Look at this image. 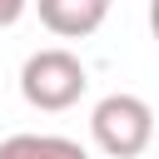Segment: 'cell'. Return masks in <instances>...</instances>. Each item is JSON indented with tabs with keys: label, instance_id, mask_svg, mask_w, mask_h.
<instances>
[{
	"label": "cell",
	"instance_id": "obj_1",
	"mask_svg": "<svg viewBox=\"0 0 159 159\" xmlns=\"http://www.w3.org/2000/svg\"><path fill=\"white\" fill-rule=\"evenodd\" d=\"M89 134L109 159H139L154 144V109L139 94H104L89 114Z\"/></svg>",
	"mask_w": 159,
	"mask_h": 159
},
{
	"label": "cell",
	"instance_id": "obj_2",
	"mask_svg": "<svg viewBox=\"0 0 159 159\" xmlns=\"http://www.w3.org/2000/svg\"><path fill=\"white\" fill-rule=\"evenodd\" d=\"M89 89V70L70 55V50H35L20 70V94L35 109H70L80 94Z\"/></svg>",
	"mask_w": 159,
	"mask_h": 159
},
{
	"label": "cell",
	"instance_id": "obj_3",
	"mask_svg": "<svg viewBox=\"0 0 159 159\" xmlns=\"http://www.w3.org/2000/svg\"><path fill=\"white\" fill-rule=\"evenodd\" d=\"M35 5H40L45 30L60 35V40H84L109 15V0H35Z\"/></svg>",
	"mask_w": 159,
	"mask_h": 159
},
{
	"label": "cell",
	"instance_id": "obj_4",
	"mask_svg": "<svg viewBox=\"0 0 159 159\" xmlns=\"http://www.w3.org/2000/svg\"><path fill=\"white\" fill-rule=\"evenodd\" d=\"M0 159H89L65 134H10L0 144Z\"/></svg>",
	"mask_w": 159,
	"mask_h": 159
},
{
	"label": "cell",
	"instance_id": "obj_5",
	"mask_svg": "<svg viewBox=\"0 0 159 159\" xmlns=\"http://www.w3.org/2000/svg\"><path fill=\"white\" fill-rule=\"evenodd\" d=\"M25 5H30V0H0V30H10V25L25 15Z\"/></svg>",
	"mask_w": 159,
	"mask_h": 159
},
{
	"label": "cell",
	"instance_id": "obj_6",
	"mask_svg": "<svg viewBox=\"0 0 159 159\" xmlns=\"http://www.w3.org/2000/svg\"><path fill=\"white\" fill-rule=\"evenodd\" d=\"M149 30H154V40H159V0H149Z\"/></svg>",
	"mask_w": 159,
	"mask_h": 159
}]
</instances>
